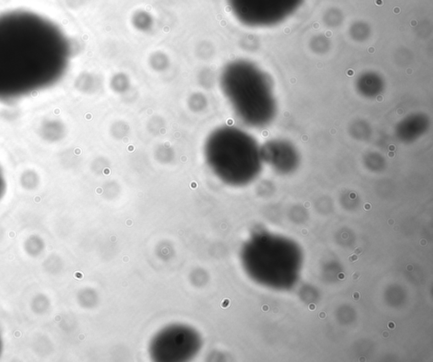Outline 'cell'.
Instances as JSON below:
<instances>
[{
	"instance_id": "obj_1",
	"label": "cell",
	"mask_w": 433,
	"mask_h": 362,
	"mask_svg": "<svg viewBox=\"0 0 433 362\" xmlns=\"http://www.w3.org/2000/svg\"><path fill=\"white\" fill-rule=\"evenodd\" d=\"M70 57L67 37L54 22L30 11L0 14V101L53 86Z\"/></svg>"
},
{
	"instance_id": "obj_2",
	"label": "cell",
	"mask_w": 433,
	"mask_h": 362,
	"mask_svg": "<svg viewBox=\"0 0 433 362\" xmlns=\"http://www.w3.org/2000/svg\"><path fill=\"white\" fill-rule=\"evenodd\" d=\"M207 167L221 182L232 187L247 185L261 172V146L247 132L224 125L213 129L205 140Z\"/></svg>"
},
{
	"instance_id": "obj_3",
	"label": "cell",
	"mask_w": 433,
	"mask_h": 362,
	"mask_svg": "<svg viewBox=\"0 0 433 362\" xmlns=\"http://www.w3.org/2000/svg\"><path fill=\"white\" fill-rule=\"evenodd\" d=\"M222 93L234 114L251 128H263L277 114V104L264 75L250 63H229L219 76Z\"/></svg>"
},
{
	"instance_id": "obj_4",
	"label": "cell",
	"mask_w": 433,
	"mask_h": 362,
	"mask_svg": "<svg viewBox=\"0 0 433 362\" xmlns=\"http://www.w3.org/2000/svg\"><path fill=\"white\" fill-rule=\"evenodd\" d=\"M202 344L201 335L193 327L170 325L152 338L149 354L155 361H187L199 353Z\"/></svg>"
},
{
	"instance_id": "obj_5",
	"label": "cell",
	"mask_w": 433,
	"mask_h": 362,
	"mask_svg": "<svg viewBox=\"0 0 433 362\" xmlns=\"http://www.w3.org/2000/svg\"><path fill=\"white\" fill-rule=\"evenodd\" d=\"M263 161L277 172L288 173L298 167L300 156L297 149L290 141L272 140L261 146Z\"/></svg>"
},
{
	"instance_id": "obj_6",
	"label": "cell",
	"mask_w": 433,
	"mask_h": 362,
	"mask_svg": "<svg viewBox=\"0 0 433 362\" xmlns=\"http://www.w3.org/2000/svg\"><path fill=\"white\" fill-rule=\"evenodd\" d=\"M430 120L422 113H414L402 119L396 127V135L398 140L412 143L420 139L427 132Z\"/></svg>"
},
{
	"instance_id": "obj_7",
	"label": "cell",
	"mask_w": 433,
	"mask_h": 362,
	"mask_svg": "<svg viewBox=\"0 0 433 362\" xmlns=\"http://www.w3.org/2000/svg\"><path fill=\"white\" fill-rule=\"evenodd\" d=\"M1 188H2V179H1V176H0V191H1Z\"/></svg>"
}]
</instances>
